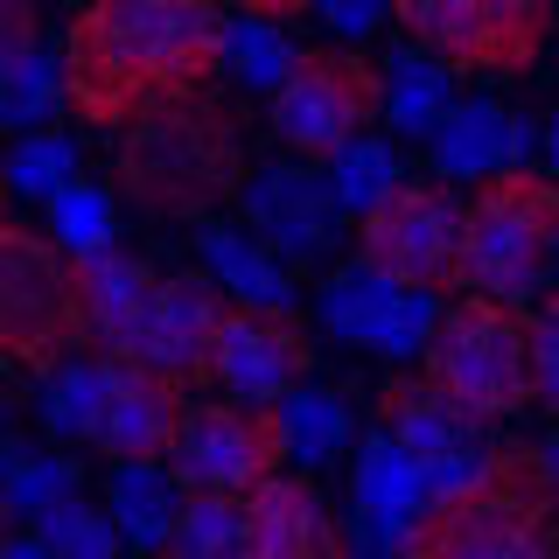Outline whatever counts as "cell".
Returning <instances> with one entry per match:
<instances>
[{"mask_svg": "<svg viewBox=\"0 0 559 559\" xmlns=\"http://www.w3.org/2000/svg\"><path fill=\"white\" fill-rule=\"evenodd\" d=\"M224 35L217 0H84L63 35V105L92 133H119L147 105L203 92Z\"/></svg>", "mask_w": 559, "mask_h": 559, "instance_id": "cell-1", "label": "cell"}, {"mask_svg": "<svg viewBox=\"0 0 559 559\" xmlns=\"http://www.w3.org/2000/svg\"><path fill=\"white\" fill-rule=\"evenodd\" d=\"M252 182V154H245V105L203 92L162 98L140 119L119 127L112 147V189L140 217L162 224H203L224 203L245 197Z\"/></svg>", "mask_w": 559, "mask_h": 559, "instance_id": "cell-2", "label": "cell"}, {"mask_svg": "<svg viewBox=\"0 0 559 559\" xmlns=\"http://www.w3.org/2000/svg\"><path fill=\"white\" fill-rule=\"evenodd\" d=\"M559 546V483L546 448H489L448 497L413 518L419 559H538Z\"/></svg>", "mask_w": 559, "mask_h": 559, "instance_id": "cell-3", "label": "cell"}, {"mask_svg": "<svg viewBox=\"0 0 559 559\" xmlns=\"http://www.w3.org/2000/svg\"><path fill=\"white\" fill-rule=\"evenodd\" d=\"M427 378H441L476 419H518L524 406H538V343H532V314L503 294L468 287L454 308H441L427 336Z\"/></svg>", "mask_w": 559, "mask_h": 559, "instance_id": "cell-4", "label": "cell"}, {"mask_svg": "<svg viewBox=\"0 0 559 559\" xmlns=\"http://www.w3.org/2000/svg\"><path fill=\"white\" fill-rule=\"evenodd\" d=\"M78 349H92L78 301V252L57 231L43 238L0 217V364L43 378Z\"/></svg>", "mask_w": 559, "mask_h": 559, "instance_id": "cell-5", "label": "cell"}, {"mask_svg": "<svg viewBox=\"0 0 559 559\" xmlns=\"http://www.w3.org/2000/svg\"><path fill=\"white\" fill-rule=\"evenodd\" d=\"M552 231H559V175L524 162L483 175L476 197L462 203V287L524 301L552 266Z\"/></svg>", "mask_w": 559, "mask_h": 559, "instance_id": "cell-6", "label": "cell"}, {"mask_svg": "<svg viewBox=\"0 0 559 559\" xmlns=\"http://www.w3.org/2000/svg\"><path fill=\"white\" fill-rule=\"evenodd\" d=\"M392 22L454 78H532L559 28V0H392Z\"/></svg>", "mask_w": 559, "mask_h": 559, "instance_id": "cell-7", "label": "cell"}, {"mask_svg": "<svg viewBox=\"0 0 559 559\" xmlns=\"http://www.w3.org/2000/svg\"><path fill=\"white\" fill-rule=\"evenodd\" d=\"M378 119H384V63L364 57V49H343V43L301 49L266 105L273 140L287 154H301V162H329L357 133H371Z\"/></svg>", "mask_w": 559, "mask_h": 559, "instance_id": "cell-8", "label": "cell"}, {"mask_svg": "<svg viewBox=\"0 0 559 559\" xmlns=\"http://www.w3.org/2000/svg\"><path fill=\"white\" fill-rule=\"evenodd\" d=\"M357 259L399 287H462V203L448 182H399L357 217Z\"/></svg>", "mask_w": 559, "mask_h": 559, "instance_id": "cell-9", "label": "cell"}, {"mask_svg": "<svg viewBox=\"0 0 559 559\" xmlns=\"http://www.w3.org/2000/svg\"><path fill=\"white\" fill-rule=\"evenodd\" d=\"M287 454L294 448H287L280 406L224 399V406H189L182 433H175V448H168V468L189 497H197V489H210V497H245V489H259Z\"/></svg>", "mask_w": 559, "mask_h": 559, "instance_id": "cell-10", "label": "cell"}, {"mask_svg": "<svg viewBox=\"0 0 559 559\" xmlns=\"http://www.w3.org/2000/svg\"><path fill=\"white\" fill-rule=\"evenodd\" d=\"M189 419V384L154 371L140 357L105 349L98 357V413H92V441L105 462H168L175 433Z\"/></svg>", "mask_w": 559, "mask_h": 559, "instance_id": "cell-11", "label": "cell"}, {"mask_svg": "<svg viewBox=\"0 0 559 559\" xmlns=\"http://www.w3.org/2000/svg\"><path fill=\"white\" fill-rule=\"evenodd\" d=\"M308 371H314V336L294 314V301L287 308H266V301L224 308L217 349H210V384H224L231 399H252V406H280Z\"/></svg>", "mask_w": 559, "mask_h": 559, "instance_id": "cell-12", "label": "cell"}, {"mask_svg": "<svg viewBox=\"0 0 559 559\" xmlns=\"http://www.w3.org/2000/svg\"><path fill=\"white\" fill-rule=\"evenodd\" d=\"M217 322H224V294L203 273H154V287L140 294L119 357H140L154 371L182 378L189 392L210 384V349H217Z\"/></svg>", "mask_w": 559, "mask_h": 559, "instance_id": "cell-13", "label": "cell"}, {"mask_svg": "<svg viewBox=\"0 0 559 559\" xmlns=\"http://www.w3.org/2000/svg\"><path fill=\"white\" fill-rule=\"evenodd\" d=\"M322 322L336 329L343 343H357V349L413 357V349H427L441 308H433L427 287H399V280H384L378 266H364V259H357V266H343L322 287Z\"/></svg>", "mask_w": 559, "mask_h": 559, "instance_id": "cell-14", "label": "cell"}, {"mask_svg": "<svg viewBox=\"0 0 559 559\" xmlns=\"http://www.w3.org/2000/svg\"><path fill=\"white\" fill-rule=\"evenodd\" d=\"M336 189H329V175L301 162L294 154V168H259L252 182H245V217H252V231L273 245L280 259H322L329 238H336Z\"/></svg>", "mask_w": 559, "mask_h": 559, "instance_id": "cell-15", "label": "cell"}, {"mask_svg": "<svg viewBox=\"0 0 559 559\" xmlns=\"http://www.w3.org/2000/svg\"><path fill=\"white\" fill-rule=\"evenodd\" d=\"M433 503V468H427V454H413V448H399L392 433H371L357 454V538L364 546H399L406 552V532H413V518Z\"/></svg>", "mask_w": 559, "mask_h": 559, "instance_id": "cell-16", "label": "cell"}, {"mask_svg": "<svg viewBox=\"0 0 559 559\" xmlns=\"http://www.w3.org/2000/svg\"><path fill=\"white\" fill-rule=\"evenodd\" d=\"M343 546V524L308 476H273L245 489V552L259 559H322Z\"/></svg>", "mask_w": 559, "mask_h": 559, "instance_id": "cell-17", "label": "cell"}, {"mask_svg": "<svg viewBox=\"0 0 559 559\" xmlns=\"http://www.w3.org/2000/svg\"><path fill=\"white\" fill-rule=\"evenodd\" d=\"M378 427L392 433L399 448L427 454V462H454V454H483V427H489V419H476L441 378L419 371V378H384Z\"/></svg>", "mask_w": 559, "mask_h": 559, "instance_id": "cell-18", "label": "cell"}, {"mask_svg": "<svg viewBox=\"0 0 559 559\" xmlns=\"http://www.w3.org/2000/svg\"><path fill=\"white\" fill-rule=\"evenodd\" d=\"M518 154H524V127L503 112V105H489V98L448 105V119L433 127V168L462 175V182H483V175L511 168Z\"/></svg>", "mask_w": 559, "mask_h": 559, "instance_id": "cell-19", "label": "cell"}, {"mask_svg": "<svg viewBox=\"0 0 559 559\" xmlns=\"http://www.w3.org/2000/svg\"><path fill=\"white\" fill-rule=\"evenodd\" d=\"M154 287V266L119 245H98V252H78V301H84V329H92V349H119L140 294Z\"/></svg>", "mask_w": 559, "mask_h": 559, "instance_id": "cell-20", "label": "cell"}, {"mask_svg": "<svg viewBox=\"0 0 559 559\" xmlns=\"http://www.w3.org/2000/svg\"><path fill=\"white\" fill-rule=\"evenodd\" d=\"M203 266H210L217 287H231L238 301H266V308H287L294 301L287 259H280L259 231H231V224H210L203 217Z\"/></svg>", "mask_w": 559, "mask_h": 559, "instance_id": "cell-21", "label": "cell"}, {"mask_svg": "<svg viewBox=\"0 0 559 559\" xmlns=\"http://www.w3.org/2000/svg\"><path fill=\"white\" fill-rule=\"evenodd\" d=\"M182 497H189V489L175 483V468H162V462H119V476H112V524L133 538V546H168L175 518H182Z\"/></svg>", "mask_w": 559, "mask_h": 559, "instance_id": "cell-22", "label": "cell"}, {"mask_svg": "<svg viewBox=\"0 0 559 559\" xmlns=\"http://www.w3.org/2000/svg\"><path fill=\"white\" fill-rule=\"evenodd\" d=\"M448 78L454 70L441 57H427L419 43L406 57H392V70H384V112H392V127L413 140H433V127L448 119Z\"/></svg>", "mask_w": 559, "mask_h": 559, "instance_id": "cell-23", "label": "cell"}, {"mask_svg": "<svg viewBox=\"0 0 559 559\" xmlns=\"http://www.w3.org/2000/svg\"><path fill=\"white\" fill-rule=\"evenodd\" d=\"M0 497L14 503V518H43V511H57L63 497H78V462H70V454L8 448L0 454Z\"/></svg>", "mask_w": 559, "mask_h": 559, "instance_id": "cell-24", "label": "cell"}, {"mask_svg": "<svg viewBox=\"0 0 559 559\" xmlns=\"http://www.w3.org/2000/svg\"><path fill=\"white\" fill-rule=\"evenodd\" d=\"M399 168H406V162H399V154L384 147V140L357 133L349 147L329 154V189H336V203H343V210H357V217H364V210H371L378 197H392V189L406 182Z\"/></svg>", "mask_w": 559, "mask_h": 559, "instance_id": "cell-25", "label": "cell"}, {"mask_svg": "<svg viewBox=\"0 0 559 559\" xmlns=\"http://www.w3.org/2000/svg\"><path fill=\"white\" fill-rule=\"evenodd\" d=\"M280 419H287V448L301 454V462H336L349 448V406L336 392H301V384H294V392L280 399Z\"/></svg>", "mask_w": 559, "mask_h": 559, "instance_id": "cell-26", "label": "cell"}, {"mask_svg": "<svg viewBox=\"0 0 559 559\" xmlns=\"http://www.w3.org/2000/svg\"><path fill=\"white\" fill-rule=\"evenodd\" d=\"M175 552L189 559H224V552H245V497H182V518H175Z\"/></svg>", "mask_w": 559, "mask_h": 559, "instance_id": "cell-27", "label": "cell"}, {"mask_svg": "<svg viewBox=\"0 0 559 559\" xmlns=\"http://www.w3.org/2000/svg\"><path fill=\"white\" fill-rule=\"evenodd\" d=\"M280 28H287V22H266V14H245V22H238L231 35H224V63L238 70V84H252V92H273V84L294 70V57H301V49H294Z\"/></svg>", "mask_w": 559, "mask_h": 559, "instance_id": "cell-28", "label": "cell"}, {"mask_svg": "<svg viewBox=\"0 0 559 559\" xmlns=\"http://www.w3.org/2000/svg\"><path fill=\"white\" fill-rule=\"evenodd\" d=\"M112 197H119V189L78 182V175L49 197V224H57V238L70 245V252H98V245H112V231H119V224H112Z\"/></svg>", "mask_w": 559, "mask_h": 559, "instance_id": "cell-29", "label": "cell"}, {"mask_svg": "<svg viewBox=\"0 0 559 559\" xmlns=\"http://www.w3.org/2000/svg\"><path fill=\"white\" fill-rule=\"evenodd\" d=\"M49 433H92V413H98V364H78L63 357L57 371H43V399H35Z\"/></svg>", "mask_w": 559, "mask_h": 559, "instance_id": "cell-30", "label": "cell"}, {"mask_svg": "<svg viewBox=\"0 0 559 559\" xmlns=\"http://www.w3.org/2000/svg\"><path fill=\"white\" fill-rule=\"evenodd\" d=\"M63 105V70L57 57H28L22 70L0 78V127H43Z\"/></svg>", "mask_w": 559, "mask_h": 559, "instance_id": "cell-31", "label": "cell"}, {"mask_svg": "<svg viewBox=\"0 0 559 559\" xmlns=\"http://www.w3.org/2000/svg\"><path fill=\"white\" fill-rule=\"evenodd\" d=\"M70 175H78V147H70L63 133H28L22 147L8 154V182L28 189V197H43V203L57 197Z\"/></svg>", "mask_w": 559, "mask_h": 559, "instance_id": "cell-32", "label": "cell"}, {"mask_svg": "<svg viewBox=\"0 0 559 559\" xmlns=\"http://www.w3.org/2000/svg\"><path fill=\"white\" fill-rule=\"evenodd\" d=\"M35 524H43V552H112V538H119L112 511L78 503V497H63L57 511H43Z\"/></svg>", "mask_w": 559, "mask_h": 559, "instance_id": "cell-33", "label": "cell"}, {"mask_svg": "<svg viewBox=\"0 0 559 559\" xmlns=\"http://www.w3.org/2000/svg\"><path fill=\"white\" fill-rule=\"evenodd\" d=\"M35 43H43V8L35 0H0V78L22 70L35 57Z\"/></svg>", "mask_w": 559, "mask_h": 559, "instance_id": "cell-34", "label": "cell"}, {"mask_svg": "<svg viewBox=\"0 0 559 559\" xmlns=\"http://www.w3.org/2000/svg\"><path fill=\"white\" fill-rule=\"evenodd\" d=\"M532 343H538V406L559 419V294L532 308Z\"/></svg>", "mask_w": 559, "mask_h": 559, "instance_id": "cell-35", "label": "cell"}, {"mask_svg": "<svg viewBox=\"0 0 559 559\" xmlns=\"http://www.w3.org/2000/svg\"><path fill=\"white\" fill-rule=\"evenodd\" d=\"M314 8L329 14V28H336V35H371L384 14H392V0H314Z\"/></svg>", "mask_w": 559, "mask_h": 559, "instance_id": "cell-36", "label": "cell"}, {"mask_svg": "<svg viewBox=\"0 0 559 559\" xmlns=\"http://www.w3.org/2000/svg\"><path fill=\"white\" fill-rule=\"evenodd\" d=\"M245 14H266V22H294V14H308L314 0H238Z\"/></svg>", "mask_w": 559, "mask_h": 559, "instance_id": "cell-37", "label": "cell"}, {"mask_svg": "<svg viewBox=\"0 0 559 559\" xmlns=\"http://www.w3.org/2000/svg\"><path fill=\"white\" fill-rule=\"evenodd\" d=\"M546 154H552V168H559V119L546 127Z\"/></svg>", "mask_w": 559, "mask_h": 559, "instance_id": "cell-38", "label": "cell"}, {"mask_svg": "<svg viewBox=\"0 0 559 559\" xmlns=\"http://www.w3.org/2000/svg\"><path fill=\"white\" fill-rule=\"evenodd\" d=\"M8 518H14V503H8V497H0V546H8Z\"/></svg>", "mask_w": 559, "mask_h": 559, "instance_id": "cell-39", "label": "cell"}, {"mask_svg": "<svg viewBox=\"0 0 559 559\" xmlns=\"http://www.w3.org/2000/svg\"><path fill=\"white\" fill-rule=\"evenodd\" d=\"M8 189H14V182H8V162H0V217H8Z\"/></svg>", "mask_w": 559, "mask_h": 559, "instance_id": "cell-40", "label": "cell"}, {"mask_svg": "<svg viewBox=\"0 0 559 559\" xmlns=\"http://www.w3.org/2000/svg\"><path fill=\"white\" fill-rule=\"evenodd\" d=\"M546 462H552V483H559V433H552V441H546Z\"/></svg>", "mask_w": 559, "mask_h": 559, "instance_id": "cell-41", "label": "cell"}, {"mask_svg": "<svg viewBox=\"0 0 559 559\" xmlns=\"http://www.w3.org/2000/svg\"><path fill=\"white\" fill-rule=\"evenodd\" d=\"M552 266H559V231H552Z\"/></svg>", "mask_w": 559, "mask_h": 559, "instance_id": "cell-42", "label": "cell"}, {"mask_svg": "<svg viewBox=\"0 0 559 559\" xmlns=\"http://www.w3.org/2000/svg\"><path fill=\"white\" fill-rule=\"evenodd\" d=\"M0 419H8V399H0Z\"/></svg>", "mask_w": 559, "mask_h": 559, "instance_id": "cell-43", "label": "cell"}]
</instances>
